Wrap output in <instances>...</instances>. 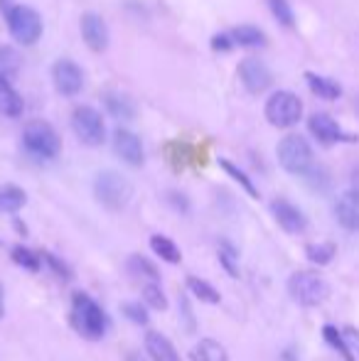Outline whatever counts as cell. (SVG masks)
Returning <instances> with one entry per match:
<instances>
[{
	"label": "cell",
	"instance_id": "obj_3",
	"mask_svg": "<svg viewBox=\"0 0 359 361\" xmlns=\"http://www.w3.org/2000/svg\"><path fill=\"white\" fill-rule=\"evenodd\" d=\"M288 293L303 307H317L330 298V286L322 276L312 271H298L288 281Z\"/></svg>",
	"mask_w": 359,
	"mask_h": 361
},
{
	"label": "cell",
	"instance_id": "obj_7",
	"mask_svg": "<svg viewBox=\"0 0 359 361\" xmlns=\"http://www.w3.org/2000/svg\"><path fill=\"white\" fill-rule=\"evenodd\" d=\"M303 116V101L293 91H276L266 101V121L276 128H293Z\"/></svg>",
	"mask_w": 359,
	"mask_h": 361
},
{
	"label": "cell",
	"instance_id": "obj_34",
	"mask_svg": "<svg viewBox=\"0 0 359 361\" xmlns=\"http://www.w3.org/2000/svg\"><path fill=\"white\" fill-rule=\"evenodd\" d=\"M121 310H123V314L130 319V322L140 324V327H145V324H148V310L140 307L138 302H123V305H121Z\"/></svg>",
	"mask_w": 359,
	"mask_h": 361
},
{
	"label": "cell",
	"instance_id": "obj_17",
	"mask_svg": "<svg viewBox=\"0 0 359 361\" xmlns=\"http://www.w3.org/2000/svg\"><path fill=\"white\" fill-rule=\"evenodd\" d=\"M145 349H148L153 361H180L178 352H175L173 342L160 332H148L145 334Z\"/></svg>",
	"mask_w": 359,
	"mask_h": 361
},
{
	"label": "cell",
	"instance_id": "obj_23",
	"mask_svg": "<svg viewBox=\"0 0 359 361\" xmlns=\"http://www.w3.org/2000/svg\"><path fill=\"white\" fill-rule=\"evenodd\" d=\"M229 35L234 39V44H239V47H264L266 44V35L259 27H254V25H239Z\"/></svg>",
	"mask_w": 359,
	"mask_h": 361
},
{
	"label": "cell",
	"instance_id": "obj_31",
	"mask_svg": "<svg viewBox=\"0 0 359 361\" xmlns=\"http://www.w3.org/2000/svg\"><path fill=\"white\" fill-rule=\"evenodd\" d=\"M322 334H325V342L332 344V349H337V352H340L347 361H352V352H350V347H347V342H345V334L337 332V327L327 324L325 332H322Z\"/></svg>",
	"mask_w": 359,
	"mask_h": 361
},
{
	"label": "cell",
	"instance_id": "obj_14",
	"mask_svg": "<svg viewBox=\"0 0 359 361\" xmlns=\"http://www.w3.org/2000/svg\"><path fill=\"white\" fill-rule=\"evenodd\" d=\"M308 128H310V133L315 135L322 145H332V143H337V140L347 138V135L342 133L340 123L327 114H312L310 121H308Z\"/></svg>",
	"mask_w": 359,
	"mask_h": 361
},
{
	"label": "cell",
	"instance_id": "obj_33",
	"mask_svg": "<svg viewBox=\"0 0 359 361\" xmlns=\"http://www.w3.org/2000/svg\"><path fill=\"white\" fill-rule=\"evenodd\" d=\"M13 261L20 263L23 268H28V271H39V256H35L32 251H28V248L23 246H15L13 248Z\"/></svg>",
	"mask_w": 359,
	"mask_h": 361
},
{
	"label": "cell",
	"instance_id": "obj_27",
	"mask_svg": "<svg viewBox=\"0 0 359 361\" xmlns=\"http://www.w3.org/2000/svg\"><path fill=\"white\" fill-rule=\"evenodd\" d=\"M150 246H153V251L158 253L163 261H168V263H180L182 261V253H180V248L175 246L170 238H165V236H150Z\"/></svg>",
	"mask_w": 359,
	"mask_h": 361
},
{
	"label": "cell",
	"instance_id": "obj_26",
	"mask_svg": "<svg viewBox=\"0 0 359 361\" xmlns=\"http://www.w3.org/2000/svg\"><path fill=\"white\" fill-rule=\"evenodd\" d=\"M187 288H190V293L195 295L197 300H202V302H209V305H217L219 302V293H217L214 288L209 286L207 281H202V278L197 276H190L187 278Z\"/></svg>",
	"mask_w": 359,
	"mask_h": 361
},
{
	"label": "cell",
	"instance_id": "obj_36",
	"mask_svg": "<svg viewBox=\"0 0 359 361\" xmlns=\"http://www.w3.org/2000/svg\"><path fill=\"white\" fill-rule=\"evenodd\" d=\"M231 47H234L231 35H214V37H212V49H214V52H229Z\"/></svg>",
	"mask_w": 359,
	"mask_h": 361
},
{
	"label": "cell",
	"instance_id": "obj_22",
	"mask_svg": "<svg viewBox=\"0 0 359 361\" xmlns=\"http://www.w3.org/2000/svg\"><path fill=\"white\" fill-rule=\"evenodd\" d=\"M25 202H28V195H25L20 187H15V185L0 187V212H3V214H15V212H20L25 207Z\"/></svg>",
	"mask_w": 359,
	"mask_h": 361
},
{
	"label": "cell",
	"instance_id": "obj_25",
	"mask_svg": "<svg viewBox=\"0 0 359 361\" xmlns=\"http://www.w3.org/2000/svg\"><path fill=\"white\" fill-rule=\"evenodd\" d=\"M217 256H219V263L224 266V271L229 273L231 278H239V251H236L229 241H219Z\"/></svg>",
	"mask_w": 359,
	"mask_h": 361
},
{
	"label": "cell",
	"instance_id": "obj_39",
	"mask_svg": "<svg viewBox=\"0 0 359 361\" xmlns=\"http://www.w3.org/2000/svg\"><path fill=\"white\" fill-rule=\"evenodd\" d=\"M128 361H143V359H140L138 354H130V357H128Z\"/></svg>",
	"mask_w": 359,
	"mask_h": 361
},
{
	"label": "cell",
	"instance_id": "obj_1",
	"mask_svg": "<svg viewBox=\"0 0 359 361\" xmlns=\"http://www.w3.org/2000/svg\"><path fill=\"white\" fill-rule=\"evenodd\" d=\"M72 324L84 339H101L106 334V314L89 295L74 293L72 298Z\"/></svg>",
	"mask_w": 359,
	"mask_h": 361
},
{
	"label": "cell",
	"instance_id": "obj_15",
	"mask_svg": "<svg viewBox=\"0 0 359 361\" xmlns=\"http://www.w3.org/2000/svg\"><path fill=\"white\" fill-rule=\"evenodd\" d=\"M335 216L347 231H359V190H350L337 200Z\"/></svg>",
	"mask_w": 359,
	"mask_h": 361
},
{
	"label": "cell",
	"instance_id": "obj_21",
	"mask_svg": "<svg viewBox=\"0 0 359 361\" xmlns=\"http://www.w3.org/2000/svg\"><path fill=\"white\" fill-rule=\"evenodd\" d=\"M20 69V54L10 44H0V84H13Z\"/></svg>",
	"mask_w": 359,
	"mask_h": 361
},
{
	"label": "cell",
	"instance_id": "obj_19",
	"mask_svg": "<svg viewBox=\"0 0 359 361\" xmlns=\"http://www.w3.org/2000/svg\"><path fill=\"white\" fill-rule=\"evenodd\" d=\"M192 361H229V354L217 339H202L195 349L190 352Z\"/></svg>",
	"mask_w": 359,
	"mask_h": 361
},
{
	"label": "cell",
	"instance_id": "obj_35",
	"mask_svg": "<svg viewBox=\"0 0 359 361\" xmlns=\"http://www.w3.org/2000/svg\"><path fill=\"white\" fill-rule=\"evenodd\" d=\"M342 334H345V342H347V347H350V352H352V361L359 359V332H357V329H352V327H347Z\"/></svg>",
	"mask_w": 359,
	"mask_h": 361
},
{
	"label": "cell",
	"instance_id": "obj_12",
	"mask_svg": "<svg viewBox=\"0 0 359 361\" xmlns=\"http://www.w3.org/2000/svg\"><path fill=\"white\" fill-rule=\"evenodd\" d=\"M82 37L91 52H104L109 47V27H106L101 15L96 13L82 15Z\"/></svg>",
	"mask_w": 359,
	"mask_h": 361
},
{
	"label": "cell",
	"instance_id": "obj_13",
	"mask_svg": "<svg viewBox=\"0 0 359 361\" xmlns=\"http://www.w3.org/2000/svg\"><path fill=\"white\" fill-rule=\"evenodd\" d=\"M271 212H273V216H276L278 226H281L286 233H303L305 231L308 219L300 209H298V207H293L291 202L276 200L271 204Z\"/></svg>",
	"mask_w": 359,
	"mask_h": 361
},
{
	"label": "cell",
	"instance_id": "obj_8",
	"mask_svg": "<svg viewBox=\"0 0 359 361\" xmlns=\"http://www.w3.org/2000/svg\"><path fill=\"white\" fill-rule=\"evenodd\" d=\"M72 128H74V133H77V138L89 147L101 145L106 138L104 118H101L99 111L91 109V106H77V109H74Z\"/></svg>",
	"mask_w": 359,
	"mask_h": 361
},
{
	"label": "cell",
	"instance_id": "obj_16",
	"mask_svg": "<svg viewBox=\"0 0 359 361\" xmlns=\"http://www.w3.org/2000/svg\"><path fill=\"white\" fill-rule=\"evenodd\" d=\"M104 106L116 121H133L135 114H138L133 99H130V96H126V94H121V91H106V94H104Z\"/></svg>",
	"mask_w": 359,
	"mask_h": 361
},
{
	"label": "cell",
	"instance_id": "obj_11",
	"mask_svg": "<svg viewBox=\"0 0 359 361\" xmlns=\"http://www.w3.org/2000/svg\"><path fill=\"white\" fill-rule=\"evenodd\" d=\"M114 150L116 155L123 162H128L130 167H140L145 160L143 155V145H140V138L135 133L126 128H116L114 130Z\"/></svg>",
	"mask_w": 359,
	"mask_h": 361
},
{
	"label": "cell",
	"instance_id": "obj_6",
	"mask_svg": "<svg viewBox=\"0 0 359 361\" xmlns=\"http://www.w3.org/2000/svg\"><path fill=\"white\" fill-rule=\"evenodd\" d=\"M278 162L291 175H305L312 167V147L303 135H286L278 143Z\"/></svg>",
	"mask_w": 359,
	"mask_h": 361
},
{
	"label": "cell",
	"instance_id": "obj_2",
	"mask_svg": "<svg viewBox=\"0 0 359 361\" xmlns=\"http://www.w3.org/2000/svg\"><path fill=\"white\" fill-rule=\"evenodd\" d=\"M94 197L111 212L123 209L133 197V185L114 170H104L94 180Z\"/></svg>",
	"mask_w": 359,
	"mask_h": 361
},
{
	"label": "cell",
	"instance_id": "obj_9",
	"mask_svg": "<svg viewBox=\"0 0 359 361\" xmlns=\"http://www.w3.org/2000/svg\"><path fill=\"white\" fill-rule=\"evenodd\" d=\"M52 81L62 96H77L84 86V74L72 59H57L52 67Z\"/></svg>",
	"mask_w": 359,
	"mask_h": 361
},
{
	"label": "cell",
	"instance_id": "obj_5",
	"mask_svg": "<svg viewBox=\"0 0 359 361\" xmlns=\"http://www.w3.org/2000/svg\"><path fill=\"white\" fill-rule=\"evenodd\" d=\"M5 18H8V30L15 42L35 44L42 37V18L37 15V10L28 8V5H15V8L5 10Z\"/></svg>",
	"mask_w": 359,
	"mask_h": 361
},
{
	"label": "cell",
	"instance_id": "obj_37",
	"mask_svg": "<svg viewBox=\"0 0 359 361\" xmlns=\"http://www.w3.org/2000/svg\"><path fill=\"white\" fill-rule=\"evenodd\" d=\"M44 258H47V263H49V266H52V271L57 273L59 278H64V281H69V278H72V273H69V268L64 266V263L59 261V258H54L52 253H47V256H44Z\"/></svg>",
	"mask_w": 359,
	"mask_h": 361
},
{
	"label": "cell",
	"instance_id": "obj_18",
	"mask_svg": "<svg viewBox=\"0 0 359 361\" xmlns=\"http://www.w3.org/2000/svg\"><path fill=\"white\" fill-rule=\"evenodd\" d=\"M305 81H308V86H310L312 94L320 96V99H325V101L340 99L342 96V86L337 84V81L327 79V76H320L315 72H305Z\"/></svg>",
	"mask_w": 359,
	"mask_h": 361
},
{
	"label": "cell",
	"instance_id": "obj_4",
	"mask_svg": "<svg viewBox=\"0 0 359 361\" xmlns=\"http://www.w3.org/2000/svg\"><path fill=\"white\" fill-rule=\"evenodd\" d=\"M23 143L28 147L30 155L42 157V160H52L62 150V140H59L57 130L44 121H30L23 130Z\"/></svg>",
	"mask_w": 359,
	"mask_h": 361
},
{
	"label": "cell",
	"instance_id": "obj_30",
	"mask_svg": "<svg viewBox=\"0 0 359 361\" xmlns=\"http://www.w3.org/2000/svg\"><path fill=\"white\" fill-rule=\"evenodd\" d=\"M143 300L148 307H155V310H168V298L163 295V290H160L158 283H145L143 286Z\"/></svg>",
	"mask_w": 359,
	"mask_h": 361
},
{
	"label": "cell",
	"instance_id": "obj_24",
	"mask_svg": "<svg viewBox=\"0 0 359 361\" xmlns=\"http://www.w3.org/2000/svg\"><path fill=\"white\" fill-rule=\"evenodd\" d=\"M128 271L133 273L135 278H140V281H148V283L160 281V271L143 256H130L128 258Z\"/></svg>",
	"mask_w": 359,
	"mask_h": 361
},
{
	"label": "cell",
	"instance_id": "obj_29",
	"mask_svg": "<svg viewBox=\"0 0 359 361\" xmlns=\"http://www.w3.org/2000/svg\"><path fill=\"white\" fill-rule=\"evenodd\" d=\"M269 8L273 13V18L283 25V27H296V15L288 0H269Z\"/></svg>",
	"mask_w": 359,
	"mask_h": 361
},
{
	"label": "cell",
	"instance_id": "obj_10",
	"mask_svg": "<svg viewBox=\"0 0 359 361\" xmlns=\"http://www.w3.org/2000/svg\"><path fill=\"white\" fill-rule=\"evenodd\" d=\"M239 79H241V84L246 86V91H251V94H264L271 86L273 74L264 62H259V59H244V62L239 64Z\"/></svg>",
	"mask_w": 359,
	"mask_h": 361
},
{
	"label": "cell",
	"instance_id": "obj_20",
	"mask_svg": "<svg viewBox=\"0 0 359 361\" xmlns=\"http://www.w3.org/2000/svg\"><path fill=\"white\" fill-rule=\"evenodd\" d=\"M23 96L13 89V84H0V114L8 118H18L23 116Z\"/></svg>",
	"mask_w": 359,
	"mask_h": 361
},
{
	"label": "cell",
	"instance_id": "obj_38",
	"mask_svg": "<svg viewBox=\"0 0 359 361\" xmlns=\"http://www.w3.org/2000/svg\"><path fill=\"white\" fill-rule=\"evenodd\" d=\"M5 314V290H3V283H0V319Z\"/></svg>",
	"mask_w": 359,
	"mask_h": 361
},
{
	"label": "cell",
	"instance_id": "obj_28",
	"mask_svg": "<svg viewBox=\"0 0 359 361\" xmlns=\"http://www.w3.org/2000/svg\"><path fill=\"white\" fill-rule=\"evenodd\" d=\"M308 261L317 263V266H325L335 258V243H310L305 251Z\"/></svg>",
	"mask_w": 359,
	"mask_h": 361
},
{
	"label": "cell",
	"instance_id": "obj_32",
	"mask_svg": "<svg viewBox=\"0 0 359 361\" xmlns=\"http://www.w3.org/2000/svg\"><path fill=\"white\" fill-rule=\"evenodd\" d=\"M219 165H221V167H224V172H226V175H231V177H234V180H236V182H239V185H241V187H244V190H246V192H249V195H251V197H259V192H256L254 182H251V180H249V177H246V175H244V172H241V170H239V167H236V165H231V162H229V160H219Z\"/></svg>",
	"mask_w": 359,
	"mask_h": 361
}]
</instances>
